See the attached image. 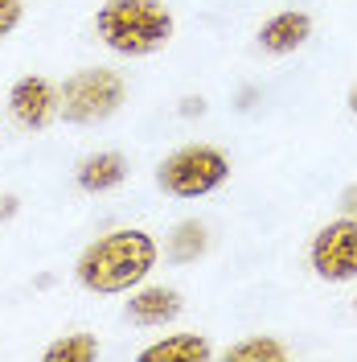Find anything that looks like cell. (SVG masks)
Returning a JSON list of instances; mask_svg holds the SVG:
<instances>
[{
  "label": "cell",
  "instance_id": "cell-16",
  "mask_svg": "<svg viewBox=\"0 0 357 362\" xmlns=\"http://www.w3.org/2000/svg\"><path fill=\"white\" fill-rule=\"evenodd\" d=\"M13 214H17V198H13V194H4V198H0V223H4V218H13Z\"/></svg>",
  "mask_w": 357,
  "mask_h": 362
},
{
  "label": "cell",
  "instance_id": "cell-18",
  "mask_svg": "<svg viewBox=\"0 0 357 362\" xmlns=\"http://www.w3.org/2000/svg\"><path fill=\"white\" fill-rule=\"evenodd\" d=\"M349 112H353V115H357V87H353V90H349Z\"/></svg>",
  "mask_w": 357,
  "mask_h": 362
},
{
  "label": "cell",
  "instance_id": "cell-9",
  "mask_svg": "<svg viewBox=\"0 0 357 362\" xmlns=\"http://www.w3.org/2000/svg\"><path fill=\"white\" fill-rule=\"evenodd\" d=\"M123 177H128V160L119 157V153H90V157L78 165V173H74V181H78L87 194H107V189H115Z\"/></svg>",
  "mask_w": 357,
  "mask_h": 362
},
{
  "label": "cell",
  "instance_id": "cell-8",
  "mask_svg": "<svg viewBox=\"0 0 357 362\" xmlns=\"http://www.w3.org/2000/svg\"><path fill=\"white\" fill-rule=\"evenodd\" d=\"M181 313V293L177 288H164V284H152V288H140V293L128 300V317L135 325H164Z\"/></svg>",
  "mask_w": 357,
  "mask_h": 362
},
{
  "label": "cell",
  "instance_id": "cell-19",
  "mask_svg": "<svg viewBox=\"0 0 357 362\" xmlns=\"http://www.w3.org/2000/svg\"><path fill=\"white\" fill-rule=\"evenodd\" d=\"M353 309H357V300H353Z\"/></svg>",
  "mask_w": 357,
  "mask_h": 362
},
{
  "label": "cell",
  "instance_id": "cell-5",
  "mask_svg": "<svg viewBox=\"0 0 357 362\" xmlns=\"http://www.w3.org/2000/svg\"><path fill=\"white\" fill-rule=\"evenodd\" d=\"M308 259H313V272L329 284L357 280V218L341 214V218L320 226L313 247H308Z\"/></svg>",
  "mask_w": 357,
  "mask_h": 362
},
{
  "label": "cell",
  "instance_id": "cell-7",
  "mask_svg": "<svg viewBox=\"0 0 357 362\" xmlns=\"http://www.w3.org/2000/svg\"><path fill=\"white\" fill-rule=\"evenodd\" d=\"M313 37V17L308 13H275L263 29H259V45L267 49V54H296L300 45Z\"/></svg>",
  "mask_w": 357,
  "mask_h": 362
},
{
  "label": "cell",
  "instance_id": "cell-1",
  "mask_svg": "<svg viewBox=\"0 0 357 362\" xmlns=\"http://www.w3.org/2000/svg\"><path fill=\"white\" fill-rule=\"evenodd\" d=\"M152 268H157V239L148 230L123 226V230H107L103 239H95L78 255L74 276L90 293H128Z\"/></svg>",
  "mask_w": 357,
  "mask_h": 362
},
{
  "label": "cell",
  "instance_id": "cell-14",
  "mask_svg": "<svg viewBox=\"0 0 357 362\" xmlns=\"http://www.w3.org/2000/svg\"><path fill=\"white\" fill-rule=\"evenodd\" d=\"M21 13H25V4L21 0H0V42L21 25Z\"/></svg>",
  "mask_w": 357,
  "mask_h": 362
},
{
  "label": "cell",
  "instance_id": "cell-4",
  "mask_svg": "<svg viewBox=\"0 0 357 362\" xmlns=\"http://www.w3.org/2000/svg\"><path fill=\"white\" fill-rule=\"evenodd\" d=\"M123 78L107 66H90L70 74L62 95H58V112L66 115L70 124H99L111 119L123 107Z\"/></svg>",
  "mask_w": 357,
  "mask_h": 362
},
{
  "label": "cell",
  "instance_id": "cell-10",
  "mask_svg": "<svg viewBox=\"0 0 357 362\" xmlns=\"http://www.w3.org/2000/svg\"><path fill=\"white\" fill-rule=\"evenodd\" d=\"M210 354L214 350H210L205 334H169L164 341L140 350V362H201Z\"/></svg>",
  "mask_w": 357,
  "mask_h": 362
},
{
  "label": "cell",
  "instance_id": "cell-12",
  "mask_svg": "<svg viewBox=\"0 0 357 362\" xmlns=\"http://www.w3.org/2000/svg\"><path fill=\"white\" fill-rule=\"evenodd\" d=\"M95 358H99L95 334H66V338L45 346V362H95Z\"/></svg>",
  "mask_w": 357,
  "mask_h": 362
},
{
  "label": "cell",
  "instance_id": "cell-6",
  "mask_svg": "<svg viewBox=\"0 0 357 362\" xmlns=\"http://www.w3.org/2000/svg\"><path fill=\"white\" fill-rule=\"evenodd\" d=\"M54 112H58V95H54V87H49L45 78L25 74V78L13 83V90H8V115L21 124L25 132L45 128V124L54 119Z\"/></svg>",
  "mask_w": 357,
  "mask_h": 362
},
{
  "label": "cell",
  "instance_id": "cell-2",
  "mask_svg": "<svg viewBox=\"0 0 357 362\" xmlns=\"http://www.w3.org/2000/svg\"><path fill=\"white\" fill-rule=\"evenodd\" d=\"M95 29L107 49L123 58H148L169 45L173 13L160 0H107L95 13Z\"/></svg>",
  "mask_w": 357,
  "mask_h": 362
},
{
  "label": "cell",
  "instance_id": "cell-17",
  "mask_svg": "<svg viewBox=\"0 0 357 362\" xmlns=\"http://www.w3.org/2000/svg\"><path fill=\"white\" fill-rule=\"evenodd\" d=\"M193 112L201 115V99H185V115H193Z\"/></svg>",
  "mask_w": 357,
  "mask_h": 362
},
{
  "label": "cell",
  "instance_id": "cell-15",
  "mask_svg": "<svg viewBox=\"0 0 357 362\" xmlns=\"http://www.w3.org/2000/svg\"><path fill=\"white\" fill-rule=\"evenodd\" d=\"M341 210H345L349 218H357V185H353V189H345V194H341Z\"/></svg>",
  "mask_w": 357,
  "mask_h": 362
},
{
  "label": "cell",
  "instance_id": "cell-3",
  "mask_svg": "<svg viewBox=\"0 0 357 362\" xmlns=\"http://www.w3.org/2000/svg\"><path fill=\"white\" fill-rule=\"evenodd\" d=\"M230 177V157L214 144H185L160 160L157 185L173 198H205Z\"/></svg>",
  "mask_w": 357,
  "mask_h": 362
},
{
  "label": "cell",
  "instance_id": "cell-11",
  "mask_svg": "<svg viewBox=\"0 0 357 362\" xmlns=\"http://www.w3.org/2000/svg\"><path fill=\"white\" fill-rule=\"evenodd\" d=\"M205 247H210V230L198 218L177 223L169 235V259H177V264H193L198 255H205Z\"/></svg>",
  "mask_w": 357,
  "mask_h": 362
},
{
  "label": "cell",
  "instance_id": "cell-13",
  "mask_svg": "<svg viewBox=\"0 0 357 362\" xmlns=\"http://www.w3.org/2000/svg\"><path fill=\"white\" fill-rule=\"evenodd\" d=\"M226 358L230 362H284L288 358V346L275 341V338H267V334H259V338L234 341V346L226 350Z\"/></svg>",
  "mask_w": 357,
  "mask_h": 362
}]
</instances>
